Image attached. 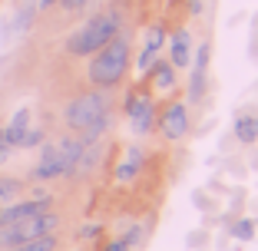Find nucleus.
Wrapping results in <instances>:
<instances>
[{
  "label": "nucleus",
  "mask_w": 258,
  "mask_h": 251,
  "mask_svg": "<svg viewBox=\"0 0 258 251\" xmlns=\"http://www.w3.org/2000/svg\"><path fill=\"white\" fill-rule=\"evenodd\" d=\"M156 126H159V132H162L166 142H179V139H185V136H189V129H192L185 103H169V106L156 116Z\"/></svg>",
  "instance_id": "0eeeda50"
},
{
  "label": "nucleus",
  "mask_w": 258,
  "mask_h": 251,
  "mask_svg": "<svg viewBox=\"0 0 258 251\" xmlns=\"http://www.w3.org/2000/svg\"><path fill=\"white\" fill-rule=\"evenodd\" d=\"M53 4H56V0H37V7H40V10H50Z\"/></svg>",
  "instance_id": "a878e982"
},
{
  "label": "nucleus",
  "mask_w": 258,
  "mask_h": 251,
  "mask_svg": "<svg viewBox=\"0 0 258 251\" xmlns=\"http://www.w3.org/2000/svg\"><path fill=\"white\" fill-rule=\"evenodd\" d=\"M232 132H235V139L242 145H255L258 142V113H242L235 119V129Z\"/></svg>",
  "instance_id": "4468645a"
},
{
  "label": "nucleus",
  "mask_w": 258,
  "mask_h": 251,
  "mask_svg": "<svg viewBox=\"0 0 258 251\" xmlns=\"http://www.w3.org/2000/svg\"><path fill=\"white\" fill-rule=\"evenodd\" d=\"M56 248H60L56 235H43V238H33V241L14 244V248H4V251H56Z\"/></svg>",
  "instance_id": "dca6fc26"
},
{
  "label": "nucleus",
  "mask_w": 258,
  "mask_h": 251,
  "mask_svg": "<svg viewBox=\"0 0 258 251\" xmlns=\"http://www.w3.org/2000/svg\"><path fill=\"white\" fill-rule=\"evenodd\" d=\"M56 225H60V215L56 212H40V215H30V218L0 225V248H14V244L33 241V238L56 235Z\"/></svg>",
  "instance_id": "39448f33"
},
{
  "label": "nucleus",
  "mask_w": 258,
  "mask_h": 251,
  "mask_svg": "<svg viewBox=\"0 0 258 251\" xmlns=\"http://www.w3.org/2000/svg\"><path fill=\"white\" fill-rule=\"evenodd\" d=\"M175 73H179V69H175L169 60H156V63H152V69L146 73V76H152L156 90H172V86H175Z\"/></svg>",
  "instance_id": "2eb2a0df"
},
{
  "label": "nucleus",
  "mask_w": 258,
  "mask_h": 251,
  "mask_svg": "<svg viewBox=\"0 0 258 251\" xmlns=\"http://www.w3.org/2000/svg\"><path fill=\"white\" fill-rule=\"evenodd\" d=\"M83 145L86 142L80 136H63V139H56V142H46L30 179H37V182H53V179H63V175H73L76 162L83 155Z\"/></svg>",
  "instance_id": "20e7f679"
},
{
  "label": "nucleus",
  "mask_w": 258,
  "mask_h": 251,
  "mask_svg": "<svg viewBox=\"0 0 258 251\" xmlns=\"http://www.w3.org/2000/svg\"><path fill=\"white\" fill-rule=\"evenodd\" d=\"M99 235V225H86L83 231H80V238H96Z\"/></svg>",
  "instance_id": "b1692460"
},
{
  "label": "nucleus",
  "mask_w": 258,
  "mask_h": 251,
  "mask_svg": "<svg viewBox=\"0 0 258 251\" xmlns=\"http://www.w3.org/2000/svg\"><path fill=\"white\" fill-rule=\"evenodd\" d=\"M129 73V40L122 33H116L103 50L90 56V66H86V76L96 90H113L126 79Z\"/></svg>",
  "instance_id": "7ed1b4c3"
},
{
  "label": "nucleus",
  "mask_w": 258,
  "mask_h": 251,
  "mask_svg": "<svg viewBox=\"0 0 258 251\" xmlns=\"http://www.w3.org/2000/svg\"><path fill=\"white\" fill-rule=\"evenodd\" d=\"M56 4H60V7L67 10V14H76V10H83V7H90L93 0H56Z\"/></svg>",
  "instance_id": "412c9836"
},
{
  "label": "nucleus",
  "mask_w": 258,
  "mask_h": 251,
  "mask_svg": "<svg viewBox=\"0 0 258 251\" xmlns=\"http://www.w3.org/2000/svg\"><path fill=\"white\" fill-rule=\"evenodd\" d=\"M40 212H50V195H37V198H27V202H10V205H4L0 208V225L30 218V215H40Z\"/></svg>",
  "instance_id": "6e6552de"
},
{
  "label": "nucleus",
  "mask_w": 258,
  "mask_h": 251,
  "mask_svg": "<svg viewBox=\"0 0 258 251\" xmlns=\"http://www.w3.org/2000/svg\"><path fill=\"white\" fill-rule=\"evenodd\" d=\"M37 142H43V132H40V129H30L27 136H23V145H27V149H33Z\"/></svg>",
  "instance_id": "4be33fe9"
},
{
  "label": "nucleus",
  "mask_w": 258,
  "mask_h": 251,
  "mask_svg": "<svg viewBox=\"0 0 258 251\" xmlns=\"http://www.w3.org/2000/svg\"><path fill=\"white\" fill-rule=\"evenodd\" d=\"M23 192V182L20 179H10V175H0V208L17 202V195Z\"/></svg>",
  "instance_id": "f3484780"
},
{
  "label": "nucleus",
  "mask_w": 258,
  "mask_h": 251,
  "mask_svg": "<svg viewBox=\"0 0 258 251\" xmlns=\"http://www.w3.org/2000/svg\"><path fill=\"white\" fill-rule=\"evenodd\" d=\"M33 14H37V4H33V0H27V7L20 10V17H17V23H14V30H17V33L30 30V23H33Z\"/></svg>",
  "instance_id": "6ab92c4d"
},
{
  "label": "nucleus",
  "mask_w": 258,
  "mask_h": 251,
  "mask_svg": "<svg viewBox=\"0 0 258 251\" xmlns=\"http://www.w3.org/2000/svg\"><path fill=\"white\" fill-rule=\"evenodd\" d=\"M103 251H129V244H126V238H116V241H109Z\"/></svg>",
  "instance_id": "5701e85b"
},
{
  "label": "nucleus",
  "mask_w": 258,
  "mask_h": 251,
  "mask_svg": "<svg viewBox=\"0 0 258 251\" xmlns=\"http://www.w3.org/2000/svg\"><path fill=\"white\" fill-rule=\"evenodd\" d=\"M116 33H122V14L116 7H106V10H99V14H93L80 30L70 33L67 53L70 56H93L96 50H103Z\"/></svg>",
  "instance_id": "f03ea898"
},
{
  "label": "nucleus",
  "mask_w": 258,
  "mask_h": 251,
  "mask_svg": "<svg viewBox=\"0 0 258 251\" xmlns=\"http://www.w3.org/2000/svg\"><path fill=\"white\" fill-rule=\"evenodd\" d=\"M189 60H192V37H189V30H175L172 40H169V63L175 69H182V66H189Z\"/></svg>",
  "instance_id": "9b49d317"
},
{
  "label": "nucleus",
  "mask_w": 258,
  "mask_h": 251,
  "mask_svg": "<svg viewBox=\"0 0 258 251\" xmlns=\"http://www.w3.org/2000/svg\"><path fill=\"white\" fill-rule=\"evenodd\" d=\"M143 235H146V228H143V225H133V228H129L122 238H126V244H129V248H136V244L143 241Z\"/></svg>",
  "instance_id": "aec40b11"
},
{
  "label": "nucleus",
  "mask_w": 258,
  "mask_h": 251,
  "mask_svg": "<svg viewBox=\"0 0 258 251\" xmlns=\"http://www.w3.org/2000/svg\"><path fill=\"white\" fill-rule=\"evenodd\" d=\"M162 43H166V27L156 23V27L149 30V37H146V50L139 53V69H143V73H149V69H152V63H156V56H159Z\"/></svg>",
  "instance_id": "f8f14e48"
},
{
  "label": "nucleus",
  "mask_w": 258,
  "mask_h": 251,
  "mask_svg": "<svg viewBox=\"0 0 258 251\" xmlns=\"http://www.w3.org/2000/svg\"><path fill=\"white\" fill-rule=\"evenodd\" d=\"M7 155H10V145H7V142H0V162H7Z\"/></svg>",
  "instance_id": "393cba45"
},
{
  "label": "nucleus",
  "mask_w": 258,
  "mask_h": 251,
  "mask_svg": "<svg viewBox=\"0 0 258 251\" xmlns=\"http://www.w3.org/2000/svg\"><path fill=\"white\" fill-rule=\"evenodd\" d=\"M146 169V155H143V149L139 145H129L126 149V159L116 165V182L119 185H129L133 179H139V172Z\"/></svg>",
  "instance_id": "9d476101"
},
{
  "label": "nucleus",
  "mask_w": 258,
  "mask_h": 251,
  "mask_svg": "<svg viewBox=\"0 0 258 251\" xmlns=\"http://www.w3.org/2000/svg\"><path fill=\"white\" fill-rule=\"evenodd\" d=\"M63 122H67V129L76 132L83 142H96V139L109 129V122H113V99H109V93L90 90V93L73 96L67 106H63Z\"/></svg>",
  "instance_id": "f257e3e1"
},
{
  "label": "nucleus",
  "mask_w": 258,
  "mask_h": 251,
  "mask_svg": "<svg viewBox=\"0 0 258 251\" xmlns=\"http://www.w3.org/2000/svg\"><path fill=\"white\" fill-rule=\"evenodd\" d=\"M30 132V109L23 106L14 113V119H10V126L4 129V142L10 145V149H17V145H23V136Z\"/></svg>",
  "instance_id": "ddd939ff"
},
{
  "label": "nucleus",
  "mask_w": 258,
  "mask_h": 251,
  "mask_svg": "<svg viewBox=\"0 0 258 251\" xmlns=\"http://www.w3.org/2000/svg\"><path fill=\"white\" fill-rule=\"evenodd\" d=\"M209 56H212V46L202 43L199 46V56H196V66H192V83H189V99L199 103L205 96V73H209Z\"/></svg>",
  "instance_id": "1a4fd4ad"
},
{
  "label": "nucleus",
  "mask_w": 258,
  "mask_h": 251,
  "mask_svg": "<svg viewBox=\"0 0 258 251\" xmlns=\"http://www.w3.org/2000/svg\"><path fill=\"white\" fill-rule=\"evenodd\" d=\"M0 142H4V129H0Z\"/></svg>",
  "instance_id": "bb28decb"
},
{
  "label": "nucleus",
  "mask_w": 258,
  "mask_h": 251,
  "mask_svg": "<svg viewBox=\"0 0 258 251\" xmlns=\"http://www.w3.org/2000/svg\"><path fill=\"white\" fill-rule=\"evenodd\" d=\"M228 231H232V238H238V241H251L255 238V218H238L228 225Z\"/></svg>",
  "instance_id": "a211bd4d"
},
{
  "label": "nucleus",
  "mask_w": 258,
  "mask_h": 251,
  "mask_svg": "<svg viewBox=\"0 0 258 251\" xmlns=\"http://www.w3.org/2000/svg\"><path fill=\"white\" fill-rule=\"evenodd\" d=\"M126 116H129V126L136 136H149L156 129V106H152V96L143 90H136L133 96L126 99Z\"/></svg>",
  "instance_id": "423d86ee"
}]
</instances>
